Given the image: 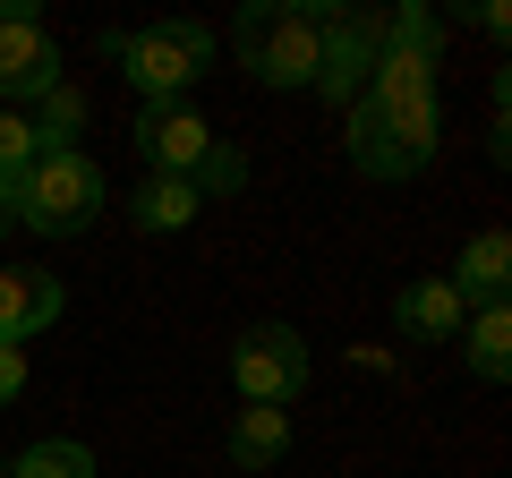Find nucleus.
I'll return each mask as SVG.
<instances>
[{
	"instance_id": "14",
	"label": "nucleus",
	"mask_w": 512,
	"mask_h": 478,
	"mask_svg": "<svg viewBox=\"0 0 512 478\" xmlns=\"http://www.w3.org/2000/svg\"><path fill=\"white\" fill-rule=\"evenodd\" d=\"M9 478H94V453L77 436H43V444H26L9 461Z\"/></svg>"
},
{
	"instance_id": "11",
	"label": "nucleus",
	"mask_w": 512,
	"mask_h": 478,
	"mask_svg": "<svg viewBox=\"0 0 512 478\" xmlns=\"http://www.w3.org/2000/svg\"><path fill=\"white\" fill-rule=\"evenodd\" d=\"M222 453H231V470H274L282 453H291V410H239L231 436H222Z\"/></svg>"
},
{
	"instance_id": "20",
	"label": "nucleus",
	"mask_w": 512,
	"mask_h": 478,
	"mask_svg": "<svg viewBox=\"0 0 512 478\" xmlns=\"http://www.w3.org/2000/svg\"><path fill=\"white\" fill-rule=\"evenodd\" d=\"M0 9H9V0H0Z\"/></svg>"
},
{
	"instance_id": "17",
	"label": "nucleus",
	"mask_w": 512,
	"mask_h": 478,
	"mask_svg": "<svg viewBox=\"0 0 512 478\" xmlns=\"http://www.w3.org/2000/svg\"><path fill=\"white\" fill-rule=\"evenodd\" d=\"M43 154V137H35V120H18V111H0V180H18L26 163Z\"/></svg>"
},
{
	"instance_id": "19",
	"label": "nucleus",
	"mask_w": 512,
	"mask_h": 478,
	"mask_svg": "<svg viewBox=\"0 0 512 478\" xmlns=\"http://www.w3.org/2000/svg\"><path fill=\"white\" fill-rule=\"evenodd\" d=\"M18 231V180H0V239Z\"/></svg>"
},
{
	"instance_id": "1",
	"label": "nucleus",
	"mask_w": 512,
	"mask_h": 478,
	"mask_svg": "<svg viewBox=\"0 0 512 478\" xmlns=\"http://www.w3.org/2000/svg\"><path fill=\"white\" fill-rule=\"evenodd\" d=\"M342 18L350 9H333V0H248V9L231 18V52H239V69H248L256 86L299 94V86H316L325 35Z\"/></svg>"
},
{
	"instance_id": "6",
	"label": "nucleus",
	"mask_w": 512,
	"mask_h": 478,
	"mask_svg": "<svg viewBox=\"0 0 512 478\" xmlns=\"http://www.w3.org/2000/svg\"><path fill=\"white\" fill-rule=\"evenodd\" d=\"M205 146H214V129L197 120V103H146L137 111V154H146V171L188 180L205 163Z\"/></svg>"
},
{
	"instance_id": "16",
	"label": "nucleus",
	"mask_w": 512,
	"mask_h": 478,
	"mask_svg": "<svg viewBox=\"0 0 512 478\" xmlns=\"http://www.w3.org/2000/svg\"><path fill=\"white\" fill-rule=\"evenodd\" d=\"M77 120H86V94H77L69 77H60V86L43 94V120H35V137H43V146H69V129H77Z\"/></svg>"
},
{
	"instance_id": "15",
	"label": "nucleus",
	"mask_w": 512,
	"mask_h": 478,
	"mask_svg": "<svg viewBox=\"0 0 512 478\" xmlns=\"http://www.w3.org/2000/svg\"><path fill=\"white\" fill-rule=\"evenodd\" d=\"M188 180H197V197H231V188H248V163H239V146H205V163L188 171Z\"/></svg>"
},
{
	"instance_id": "4",
	"label": "nucleus",
	"mask_w": 512,
	"mask_h": 478,
	"mask_svg": "<svg viewBox=\"0 0 512 478\" xmlns=\"http://www.w3.org/2000/svg\"><path fill=\"white\" fill-rule=\"evenodd\" d=\"M308 342H299L291 325H248L231 342V385H239V402H256V410H282V402H299L308 393Z\"/></svg>"
},
{
	"instance_id": "7",
	"label": "nucleus",
	"mask_w": 512,
	"mask_h": 478,
	"mask_svg": "<svg viewBox=\"0 0 512 478\" xmlns=\"http://www.w3.org/2000/svg\"><path fill=\"white\" fill-rule=\"evenodd\" d=\"M60 308H69V291H60L52 274H35V265H0V342H35V333L60 325Z\"/></svg>"
},
{
	"instance_id": "10",
	"label": "nucleus",
	"mask_w": 512,
	"mask_h": 478,
	"mask_svg": "<svg viewBox=\"0 0 512 478\" xmlns=\"http://www.w3.org/2000/svg\"><path fill=\"white\" fill-rule=\"evenodd\" d=\"M197 180H171V171H146V180H137V197H128V222H137V231H188V222H197Z\"/></svg>"
},
{
	"instance_id": "18",
	"label": "nucleus",
	"mask_w": 512,
	"mask_h": 478,
	"mask_svg": "<svg viewBox=\"0 0 512 478\" xmlns=\"http://www.w3.org/2000/svg\"><path fill=\"white\" fill-rule=\"evenodd\" d=\"M18 393H26V350H18V342H0V410L18 402Z\"/></svg>"
},
{
	"instance_id": "12",
	"label": "nucleus",
	"mask_w": 512,
	"mask_h": 478,
	"mask_svg": "<svg viewBox=\"0 0 512 478\" xmlns=\"http://www.w3.org/2000/svg\"><path fill=\"white\" fill-rule=\"evenodd\" d=\"M393 316H402L410 342H453L470 308L453 299V282H444V274H427V282H410V291H402V308H393Z\"/></svg>"
},
{
	"instance_id": "2",
	"label": "nucleus",
	"mask_w": 512,
	"mask_h": 478,
	"mask_svg": "<svg viewBox=\"0 0 512 478\" xmlns=\"http://www.w3.org/2000/svg\"><path fill=\"white\" fill-rule=\"evenodd\" d=\"M103 60H120V77L146 103H188L205 69H214V35L197 18H154V26H103Z\"/></svg>"
},
{
	"instance_id": "13",
	"label": "nucleus",
	"mask_w": 512,
	"mask_h": 478,
	"mask_svg": "<svg viewBox=\"0 0 512 478\" xmlns=\"http://www.w3.org/2000/svg\"><path fill=\"white\" fill-rule=\"evenodd\" d=\"M461 359H470V376H487V385H504L512 376V308H478V316H461Z\"/></svg>"
},
{
	"instance_id": "9",
	"label": "nucleus",
	"mask_w": 512,
	"mask_h": 478,
	"mask_svg": "<svg viewBox=\"0 0 512 478\" xmlns=\"http://www.w3.org/2000/svg\"><path fill=\"white\" fill-rule=\"evenodd\" d=\"M444 282H453L461 308H504V291H512V231H504V222H487V231L461 248V265Z\"/></svg>"
},
{
	"instance_id": "5",
	"label": "nucleus",
	"mask_w": 512,
	"mask_h": 478,
	"mask_svg": "<svg viewBox=\"0 0 512 478\" xmlns=\"http://www.w3.org/2000/svg\"><path fill=\"white\" fill-rule=\"evenodd\" d=\"M60 86V43L43 26L35 0H9L0 9V111L18 103V94H52Z\"/></svg>"
},
{
	"instance_id": "8",
	"label": "nucleus",
	"mask_w": 512,
	"mask_h": 478,
	"mask_svg": "<svg viewBox=\"0 0 512 478\" xmlns=\"http://www.w3.org/2000/svg\"><path fill=\"white\" fill-rule=\"evenodd\" d=\"M367 69H376V9H367V18H342L325 35V69H316V94H325V103H359L367 94Z\"/></svg>"
},
{
	"instance_id": "3",
	"label": "nucleus",
	"mask_w": 512,
	"mask_h": 478,
	"mask_svg": "<svg viewBox=\"0 0 512 478\" xmlns=\"http://www.w3.org/2000/svg\"><path fill=\"white\" fill-rule=\"evenodd\" d=\"M111 205V180L86 146H43L35 163L18 171V231H43V239H77L94 231V214Z\"/></svg>"
}]
</instances>
